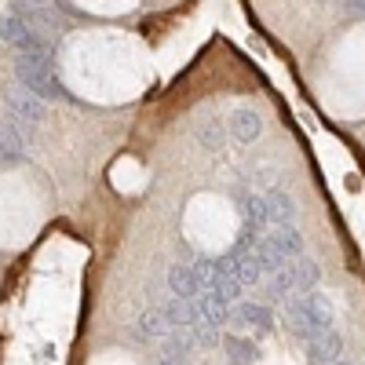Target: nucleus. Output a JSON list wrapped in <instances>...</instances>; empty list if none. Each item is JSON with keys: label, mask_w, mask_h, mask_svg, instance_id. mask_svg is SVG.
<instances>
[{"label": "nucleus", "mask_w": 365, "mask_h": 365, "mask_svg": "<svg viewBox=\"0 0 365 365\" xmlns=\"http://www.w3.org/2000/svg\"><path fill=\"white\" fill-rule=\"evenodd\" d=\"M285 314H289L292 329L303 332V336H311V340L332 329V303L322 292H307V296L289 299L285 303Z\"/></svg>", "instance_id": "obj_1"}, {"label": "nucleus", "mask_w": 365, "mask_h": 365, "mask_svg": "<svg viewBox=\"0 0 365 365\" xmlns=\"http://www.w3.org/2000/svg\"><path fill=\"white\" fill-rule=\"evenodd\" d=\"M4 96H8V110H11V117L22 120V125H41V120L48 117V106L34 96V91H26L22 84H11Z\"/></svg>", "instance_id": "obj_2"}, {"label": "nucleus", "mask_w": 365, "mask_h": 365, "mask_svg": "<svg viewBox=\"0 0 365 365\" xmlns=\"http://www.w3.org/2000/svg\"><path fill=\"white\" fill-rule=\"evenodd\" d=\"M22 139H26V125H22V120H15V117L0 120V165H15V161L26 158L22 154Z\"/></svg>", "instance_id": "obj_3"}, {"label": "nucleus", "mask_w": 365, "mask_h": 365, "mask_svg": "<svg viewBox=\"0 0 365 365\" xmlns=\"http://www.w3.org/2000/svg\"><path fill=\"white\" fill-rule=\"evenodd\" d=\"M340 354H344V340H340L336 329L322 332V336H314L307 344V361L311 365H332V361H340Z\"/></svg>", "instance_id": "obj_4"}, {"label": "nucleus", "mask_w": 365, "mask_h": 365, "mask_svg": "<svg viewBox=\"0 0 365 365\" xmlns=\"http://www.w3.org/2000/svg\"><path fill=\"white\" fill-rule=\"evenodd\" d=\"M227 128H230V135H234L237 143H256L259 132H263V117H259L256 110H249V106H241V110L230 113Z\"/></svg>", "instance_id": "obj_5"}, {"label": "nucleus", "mask_w": 365, "mask_h": 365, "mask_svg": "<svg viewBox=\"0 0 365 365\" xmlns=\"http://www.w3.org/2000/svg\"><path fill=\"white\" fill-rule=\"evenodd\" d=\"M227 322L249 325L256 332H274V314H270V307H263V303H241L234 314H227Z\"/></svg>", "instance_id": "obj_6"}, {"label": "nucleus", "mask_w": 365, "mask_h": 365, "mask_svg": "<svg viewBox=\"0 0 365 365\" xmlns=\"http://www.w3.org/2000/svg\"><path fill=\"white\" fill-rule=\"evenodd\" d=\"M263 205H267V216L278 223V227H292V223H296V201H292V194H285L282 187H274V190L263 197Z\"/></svg>", "instance_id": "obj_7"}, {"label": "nucleus", "mask_w": 365, "mask_h": 365, "mask_svg": "<svg viewBox=\"0 0 365 365\" xmlns=\"http://www.w3.org/2000/svg\"><path fill=\"white\" fill-rule=\"evenodd\" d=\"M194 303H197V318H201V325L220 329V325L227 322V303H223L216 292H212V289L197 292V296H194Z\"/></svg>", "instance_id": "obj_8"}, {"label": "nucleus", "mask_w": 365, "mask_h": 365, "mask_svg": "<svg viewBox=\"0 0 365 365\" xmlns=\"http://www.w3.org/2000/svg\"><path fill=\"white\" fill-rule=\"evenodd\" d=\"M161 311H165V318H168L172 329H194V325H201L197 303H194V299H168Z\"/></svg>", "instance_id": "obj_9"}, {"label": "nucleus", "mask_w": 365, "mask_h": 365, "mask_svg": "<svg viewBox=\"0 0 365 365\" xmlns=\"http://www.w3.org/2000/svg\"><path fill=\"white\" fill-rule=\"evenodd\" d=\"M267 241V245L274 249V252H278L285 263L292 259V256H299L303 252V237H299V230L296 227H278V230H274L270 237H263Z\"/></svg>", "instance_id": "obj_10"}, {"label": "nucleus", "mask_w": 365, "mask_h": 365, "mask_svg": "<svg viewBox=\"0 0 365 365\" xmlns=\"http://www.w3.org/2000/svg\"><path fill=\"white\" fill-rule=\"evenodd\" d=\"M172 332V325H168V318H165V311H146V314H139V322H135V329H132V336L135 340H165Z\"/></svg>", "instance_id": "obj_11"}, {"label": "nucleus", "mask_w": 365, "mask_h": 365, "mask_svg": "<svg viewBox=\"0 0 365 365\" xmlns=\"http://www.w3.org/2000/svg\"><path fill=\"white\" fill-rule=\"evenodd\" d=\"M168 285H172V292H175L179 299H194V296L201 292V285H197V278H194L190 267H172V270H168Z\"/></svg>", "instance_id": "obj_12"}, {"label": "nucleus", "mask_w": 365, "mask_h": 365, "mask_svg": "<svg viewBox=\"0 0 365 365\" xmlns=\"http://www.w3.org/2000/svg\"><path fill=\"white\" fill-rule=\"evenodd\" d=\"M241 208H245V227L241 230H249V234H256L259 237V230L270 223V216H267V205H263V197H256V194H249L245 201H241Z\"/></svg>", "instance_id": "obj_13"}, {"label": "nucleus", "mask_w": 365, "mask_h": 365, "mask_svg": "<svg viewBox=\"0 0 365 365\" xmlns=\"http://www.w3.org/2000/svg\"><path fill=\"white\" fill-rule=\"evenodd\" d=\"M292 270H296V292H299V296H307V292L318 289L322 267H318L314 259H299V263H292Z\"/></svg>", "instance_id": "obj_14"}, {"label": "nucleus", "mask_w": 365, "mask_h": 365, "mask_svg": "<svg viewBox=\"0 0 365 365\" xmlns=\"http://www.w3.org/2000/svg\"><path fill=\"white\" fill-rule=\"evenodd\" d=\"M223 344H227V354L234 358V365H249V361L256 358V344L241 340V336H227Z\"/></svg>", "instance_id": "obj_15"}, {"label": "nucleus", "mask_w": 365, "mask_h": 365, "mask_svg": "<svg viewBox=\"0 0 365 365\" xmlns=\"http://www.w3.org/2000/svg\"><path fill=\"white\" fill-rule=\"evenodd\" d=\"M296 289V270H292V263H285L278 274H274V285H270V292L274 296H289Z\"/></svg>", "instance_id": "obj_16"}, {"label": "nucleus", "mask_w": 365, "mask_h": 365, "mask_svg": "<svg viewBox=\"0 0 365 365\" xmlns=\"http://www.w3.org/2000/svg\"><path fill=\"white\" fill-rule=\"evenodd\" d=\"M190 270H194V278H197V285H201V289H212V278H216V259L197 256Z\"/></svg>", "instance_id": "obj_17"}, {"label": "nucleus", "mask_w": 365, "mask_h": 365, "mask_svg": "<svg viewBox=\"0 0 365 365\" xmlns=\"http://www.w3.org/2000/svg\"><path fill=\"white\" fill-rule=\"evenodd\" d=\"M220 128H227V125H216V120H205V125L197 128V139H201L205 146L216 150V146H223V143H220Z\"/></svg>", "instance_id": "obj_18"}, {"label": "nucleus", "mask_w": 365, "mask_h": 365, "mask_svg": "<svg viewBox=\"0 0 365 365\" xmlns=\"http://www.w3.org/2000/svg\"><path fill=\"white\" fill-rule=\"evenodd\" d=\"M161 365H187V361H172V358H165V361H161Z\"/></svg>", "instance_id": "obj_19"}, {"label": "nucleus", "mask_w": 365, "mask_h": 365, "mask_svg": "<svg viewBox=\"0 0 365 365\" xmlns=\"http://www.w3.org/2000/svg\"><path fill=\"white\" fill-rule=\"evenodd\" d=\"M332 365H351V361H344V358H340V361H332Z\"/></svg>", "instance_id": "obj_20"}]
</instances>
